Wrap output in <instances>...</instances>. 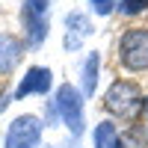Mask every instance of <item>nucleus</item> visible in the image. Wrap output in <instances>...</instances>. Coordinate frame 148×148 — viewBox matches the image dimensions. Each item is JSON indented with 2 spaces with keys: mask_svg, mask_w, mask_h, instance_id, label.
Returning <instances> with one entry per match:
<instances>
[{
  "mask_svg": "<svg viewBox=\"0 0 148 148\" xmlns=\"http://www.w3.org/2000/svg\"><path fill=\"white\" fill-rule=\"evenodd\" d=\"M51 89H53V71L47 65H30L15 89V98L24 101L27 95H47Z\"/></svg>",
  "mask_w": 148,
  "mask_h": 148,
  "instance_id": "obj_6",
  "label": "nucleus"
},
{
  "mask_svg": "<svg viewBox=\"0 0 148 148\" xmlns=\"http://www.w3.org/2000/svg\"><path fill=\"white\" fill-rule=\"evenodd\" d=\"M42 133H45V125L36 113L15 116L12 125L6 127L3 148H42Z\"/></svg>",
  "mask_w": 148,
  "mask_h": 148,
  "instance_id": "obj_5",
  "label": "nucleus"
},
{
  "mask_svg": "<svg viewBox=\"0 0 148 148\" xmlns=\"http://www.w3.org/2000/svg\"><path fill=\"white\" fill-rule=\"evenodd\" d=\"M47 148H51V145H47Z\"/></svg>",
  "mask_w": 148,
  "mask_h": 148,
  "instance_id": "obj_16",
  "label": "nucleus"
},
{
  "mask_svg": "<svg viewBox=\"0 0 148 148\" xmlns=\"http://www.w3.org/2000/svg\"><path fill=\"white\" fill-rule=\"evenodd\" d=\"M98 74H101V53L92 51V53H86L83 65H80V80H83L80 92H83L86 98L95 95V89H98Z\"/></svg>",
  "mask_w": 148,
  "mask_h": 148,
  "instance_id": "obj_10",
  "label": "nucleus"
},
{
  "mask_svg": "<svg viewBox=\"0 0 148 148\" xmlns=\"http://www.w3.org/2000/svg\"><path fill=\"white\" fill-rule=\"evenodd\" d=\"M119 65L130 74L148 71V27H127L119 39Z\"/></svg>",
  "mask_w": 148,
  "mask_h": 148,
  "instance_id": "obj_3",
  "label": "nucleus"
},
{
  "mask_svg": "<svg viewBox=\"0 0 148 148\" xmlns=\"http://www.w3.org/2000/svg\"><path fill=\"white\" fill-rule=\"evenodd\" d=\"M12 98H15V95H9V92H0V113H3V110L12 104Z\"/></svg>",
  "mask_w": 148,
  "mask_h": 148,
  "instance_id": "obj_14",
  "label": "nucleus"
},
{
  "mask_svg": "<svg viewBox=\"0 0 148 148\" xmlns=\"http://www.w3.org/2000/svg\"><path fill=\"white\" fill-rule=\"evenodd\" d=\"M145 119H148V101H145Z\"/></svg>",
  "mask_w": 148,
  "mask_h": 148,
  "instance_id": "obj_15",
  "label": "nucleus"
},
{
  "mask_svg": "<svg viewBox=\"0 0 148 148\" xmlns=\"http://www.w3.org/2000/svg\"><path fill=\"white\" fill-rule=\"evenodd\" d=\"M24 39H18L15 33H0V77H6L18 68L24 56Z\"/></svg>",
  "mask_w": 148,
  "mask_h": 148,
  "instance_id": "obj_8",
  "label": "nucleus"
},
{
  "mask_svg": "<svg viewBox=\"0 0 148 148\" xmlns=\"http://www.w3.org/2000/svg\"><path fill=\"white\" fill-rule=\"evenodd\" d=\"M47 15H51V0H24L21 3V27H24V45L27 47L45 45Z\"/></svg>",
  "mask_w": 148,
  "mask_h": 148,
  "instance_id": "obj_4",
  "label": "nucleus"
},
{
  "mask_svg": "<svg viewBox=\"0 0 148 148\" xmlns=\"http://www.w3.org/2000/svg\"><path fill=\"white\" fill-rule=\"evenodd\" d=\"M92 33H95V30H92L89 15H83V12H68V15H65V39H62L65 51H68V53H71V51H80L83 39H89Z\"/></svg>",
  "mask_w": 148,
  "mask_h": 148,
  "instance_id": "obj_7",
  "label": "nucleus"
},
{
  "mask_svg": "<svg viewBox=\"0 0 148 148\" xmlns=\"http://www.w3.org/2000/svg\"><path fill=\"white\" fill-rule=\"evenodd\" d=\"M89 6H92V12H95V15H110V12H113L119 3H116V0H89Z\"/></svg>",
  "mask_w": 148,
  "mask_h": 148,
  "instance_id": "obj_13",
  "label": "nucleus"
},
{
  "mask_svg": "<svg viewBox=\"0 0 148 148\" xmlns=\"http://www.w3.org/2000/svg\"><path fill=\"white\" fill-rule=\"evenodd\" d=\"M119 15L125 18H133V15H142V12L148 9V0H119Z\"/></svg>",
  "mask_w": 148,
  "mask_h": 148,
  "instance_id": "obj_12",
  "label": "nucleus"
},
{
  "mask_svg": "<svg viewBox=\"0 0 148 148\" xmlns=\"http://www.w3.org/2000/svg\"><path fill=\"white\" fill-rule=\"evenodd\" d=\"M145 101H148V98H142V89L136 83H130V80H113L110 89H107V95H104L107 113H113V116L125 119V121L136 119L145 110Z\"/></svg>",
  "mask_w": 148,
  "mask_h": 148,
  "instance_id": "obj_1",
  "label": "nucleus"
},
{
  "mask_svg": "<svg viewBox=\"0 0 148 148\" xmlns=\"http://www.w3.org/2000/svg\"><path fill=\"white\" fill-rule=\"evenodd\" d=\"M83 104H86V95L71 83H62L56 86V95H53V107L59 113V121L68 127V133L74 139L83 136L86 130V119H83Z\"/></svg>",
  "mask_w": 148,
  "mask_h": 148,
  "instance_id": "obj_2",
  "label": "nucleus"
},
{
  "mask_svg": "<svg viewBox=\"0 0 148 148\" xmlns=\"http://www.w3.org/2000/svg\"><path fill=\"white\" fill-rule=\"evenodd\" d=\"M92 148H125V136L119 133L116 121H101L92 130Z\"/></svg>",
  "mask_w": 148,
  "mask_h": 148,
  "instance_id": "obj_9",
  "label": "nucleus"
},
{
  "mask_svg": "<svg viewBox=\"0 0 148 148\" xmlns=\"http://www.w3.org/2000/svg\"><path fill=\"white\" fill-rule=\"evenodd\" d=\"M125 148H148V127L142 125H133L127 133H125Z\"/></svg>",
  "mask_w": 148,
  "mask_h": 148,
  "instance_id": "obj_11",
  "label": "nucleus"
}]
</instances>
